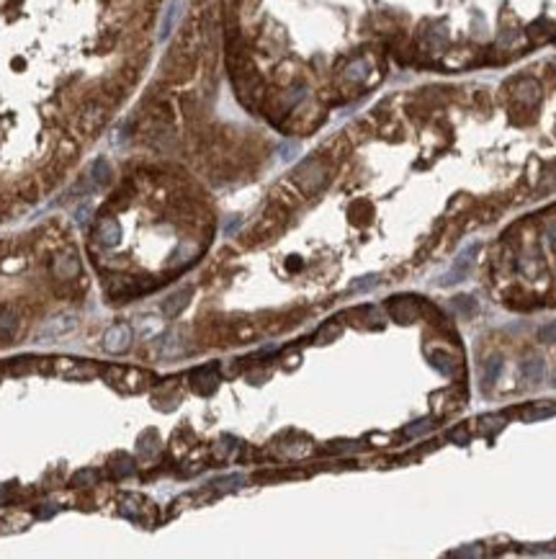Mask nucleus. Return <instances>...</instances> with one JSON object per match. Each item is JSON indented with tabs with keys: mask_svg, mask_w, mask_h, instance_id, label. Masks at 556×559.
<instances>
[{
	"mask_svg": "<svg viewBox=\"0 0 556 559\" xmlns=\"http://www.w3.org/2000/svg\"><path fill=\"white\" fill-rule=\"evenodd\" d=\"M327 162L322 158H312V160H304L299 168L294 170V183L302 188L304 194H314L320 191L325 183H327Z\"/></svg>",
	"mask_w": 556,
	"mask_h": 559,
	"instance_id": "f257e3e1",
	"label": "nucleus"
},
{
	"mask_svg": "<svg viewBox=\"0 0 556 559\" xmlns=\"http://www.w3.org/2000/svg\"><path fill=\"white\" fill-rule=\"evenodd\" d=\"M77 314L75 312H59L54 317L44 322L42 328L36 330V340L39 343H52V340L62 338V335H70L72 330H77Z\"/></svg>",
	"mask_w": 556,
	"mask_h": 559,
	"instance_id": "f03ea898",
	"label": "nucleus"
},
{
	"mask_svg": "<svg viewBox=\"0 0 556 559\" xmlns=\"http://www.w3.org/2000/svg\"><path fill=\"white\" fill-rule=\"evenodd\" d=\"M513 98L518 106L533 109L541 101V83L536 77H518L513 80Z\"/></svg>",
	"mask_w": 556,
	"mask_h": 559,
	"instance_id": "7ed1b4c3",
	"label": "nucleus"
},
{
	"mask_svg": "<svg viewBox=\"0 0 556 559\" xmlns=\"http://www.w3.org/2000/svg\"><path fill=\"white\" fill-rule=\"evenodd\" d=\"M479 253V245H472V247H466L458 258H456V263H454V268L440 279V284L443 286H451V284H458V281H463L469 273H472V266H474V255Z\"/></svg>",
	"mask_w": 556,
	"mask_h": 559,
	"instance_id": "20e7f679",
	"label": "nucleus"
},
{
	"mask_svg": "<svg viewBox=\"0 0 556 559\" xmlns=\"http://www.w3.org/2000/svg\"><path fill=\"white\" fill-rule=\"evenodd\" d=\"M129 346H132V328L124 325V322L109 328L106 335H103V348L109 353H124V351H129Z\"/></svg>",
	"mask_w": 556,
	"mask_h": 559,
	"instance_id": "39448f33",
	"label": "nucleus"
},
{
	"mask_svg": "<svg viewBox=\"0 0 556 559\" xmlns=\"http://www.w3.org/2000/svg\"><path fill=\"white\" fill-rule=\"evenodd\" d=\"M118 235H121V227H118V222L111 220V217H103V220L98 222V227H95V240H98V245H103V247L116 245Z\"/></svg>",
	"mask_w": 556,
	"mask_h": 559,
	"instance_id": "423d86ee",
	"label": "nucleus"
},
{
	"mask_svg": "<svg viewBox=\"0 0 556 559\" xmlns=\"http://www.w3.org/2000/svg\"><path fill=\"white\" fill-rule=\"evenodd\" d=\"M520 374L523 379L528 381V384H539L543 379V374H546V364H543V358H525L520 364Z\"/></svg>",
	"mask_w": 556,
	"mask_h": 559,
	"instance_id": "0eeeda50",
	"label": "nucleus"
},
{
	"mask_svg": "<svg viewBox=\"0 0 556 559\" xmlns=\"http://www.w3.org/2000/svg\"><path fill=\"white\" fill-rule=\"evenodd\" d=\"M191 294H194L191 289H180V291H176L173 297H168L165 302H162V314H165V317H176V314H180V309L188 305Z\"/></svg>",
	"mask_w": 556,
	"mask_h": 559,
	"instance_id": "6e6552de",
	"label": "nucleus"
},
{
	"mask_svg": "<svg viewBox=\"0 0 556 559\" xmlns=\"http://www.w3.org/2000/svg\"><path fill=\"white\" fill-rule=\"evenodd\" d=\"M554 31H556V26L551 24V21H546V18L533 21V24L528 26V36H531L533 42H551Z\"/></svg>",
	"mask_w": 556,
	"mask_h": 559,
	"instance_id": "1a4fd4ad",
	"label": "nucleus"
},
{
	"mask_svg": "<svg viewBox=\"0 0 556 559\" xmlns=\"http://www.w3.org/2000/svg\"><path fill=\"white\" fill-rule=\"evenodd\" d=\"M54 271H57L59 279H72V276L80 271V263H77L75 255H57Z\"/></svg>",
	"mask_w": 556,
	"mask_h": 559,
	"instance_id": "9d476101",
	"label": "nucleus"
},
{
	"mask_svg": "<svg viewBox=\"0 0 556 559\" xmlns=\"http://www.w3.org/2000/svg\"><path fill=\"white\" fill-rule=\"evenodd\" d=\"M16 325H18L16 309L10 305L0 307V335H3V338H10V335L16 332Z\"/></svg>",
	"mask_w": 556,
	"mask_h": 559,
	"instance_id": "9b49d317",
	"label": "nucleus"
},
{
	"mask_svg": "<svg viewBox=\"0 0 556 559\" xmlns=\"http://www.w3.org/2000/svg\"><path fill=\"white\" fill-rule=\"evenodd\" d=\"M389 309H392V314H394V320H399V322H412L415 314H417L415 302H410V299H396V302L389 305Z\"/></svg>",
	"mask_w": 556,
	"mask_h": 559,
	"instance_id": "f8f14e48",
	"label": "nucleus"
},
{
	"mask_svg": "<svg viewBox=\"0 0 556 559\" xmlns=\"http://www.w3.org/2000/svg\"><path fill=\"white\" fill-rule=\"evenodd\" d=\"M217 374L209 372V369H201V372L194 374V390L201 392V395H209V392L217 390Z\"/></svg>",
	"mask_w": 556,
	"mask_h": 559,
	"instance_id": "ddd939ff",
	"label": "nucleus"
},
{
	"mask_svg": "<svg viewBox=\"0 0 556 559\" xmlns=\"http://www.w3.org/2000/svg\"><path fill=\"white\" fill-rule=\"evenodd\" d=\"M500 372H502V358L489 356L487 361H484V376H481V387H484V390H489V387L497 381Z\"/></svg>",
	"mask_w": 556,
	"mask_h": 559,
	"instance_id": "4468645a",
	"label": "nucleus"
},
{
	"mask_svg": "<svg viewBox=\"0 0 556 559\" xmlns=\"http://www.w3.org/2000/svg\"><path fill=\"white\" fill-rule=\"evenodd\" d=\"M160 356H180L183 353V343H180V335L178 332H168L165 338L160 340Z\"/></svg>",
	"mask_w": 556,
	"mask_h": 559,
	"instance_id": "2eb2a0df",
	"label": "nucleus"
},
{
	"mask_svg": "<svg viewBox=\"0 0 556 559\" xmlns=\"http://www.w3.org/2000/svg\"><path fill=\"white\" fill-rule=\"evenodd\" d=\"M137 332H139L142 340L157 335V332H160V320H157V317H142V320L137 322Z\"/></svg>",
	"mask_w": 556,
	"mask_h": 559,
	"instance_id": "dca6fc26",
	"label": "nucleus"
},
{
	"mask_svg": "<svg viewBox=\"0 0 556 559\" xmlns=\"http://www.w3.org/2000/svg\"><path fill=\"white\" fill-rule=\"evenodd\" d=\"M430 358H433V366H435L440 374H454V356H451V353H446V351H435Z\"/></svg>",
	"mask_w": 556,
	"mask_h": 559,
	"instance_id": "f3484780",
	"label": "nucleus"
},
{
	"mask_svg": "<svg viewBox=\"0 0 556 559\" xmlns=\"http://www.w3.org/2000/svg\"><path fill=\"white\" fill-rule=\"evenodd\" d=\"M196 255V247H188V245H180L173 253V258H170V266H180V263H191Z\"/></svg>",
	"mask_w": 556,
	"mask_h": 559,
	"instance_id": "a211bd4d",
	"label": "nucleus"
},
{
	"mask_svg": "<svg viewBox=\"0 0 556 559\" xmlns=\"http://www.w3.org/2000/svg\"><path fill=\"white\" fill-rule=\"evenodd\" d=\"M340 330H343V328H340L337 322H327V325L320 328V332H317V343H330L332 338L340 335Z\"/></svg>",
	"mask_w": 556,
	"mask_h": 559,
	"instance_id": "6ab92c4d",
	"label": "nucleus"
},
{
	"mask_svg": "<svg viewBox=\"0 0 556 559\" xmlns=\"http://www.w3.org/2000/svg\"><path fill=\"white\" fill-rule=\"evenodd\" d=\"M539 340L541 343H556V320L539 328Z\"/></svg>",
	"mask_w": 556,
	"mask_h": 559,
	"instance_id": "aec40b11",
	"label": "nucleus"
},
{
	"mask_svg": "<svg viewBox=\"0 0 556 559\" xmlns=\"http://www.w3.org/2000/svg\"><path fill=\"white\" fill-rule=\"evenodd\" d=\"M454 307L458 309V312H463V314L477 312V305L472 302V297H458V299H454Z\"/></svg>",
	"mask_w": 556,
	"mask_h": 559,
	"instance_id": "412c9836",
	"label": "nucleus"
},
{
	"mask_svg": "<svg viewBox=\"0 0 556 559\" xmlns=\"http://www.w3.org/2000/svg\"><path fill=\"white\" fill-rule=\"evenodd\" d=\"M554 413H556L554 407H541V410H533V413H528L525 418H528V420H539V418H551Z\"/></svg>",
	"mask_w": 556,
	"mask_h": 559,
	"instance_id": "4be33fe9",
	"label": "nucleus"
},
{
	"mask_svg": "<svg viewBox=\"0 0 556 559\" xmlns=\"http://www.w3.org/2000/svg\"><path fill=\"white\" fill-rule=\"evenodd\" d=\"M448 438L456 441V443H466V441H469V433L463 431V428H454V431L448 433Z\"/></svg>",
	"mask_w": 556,
	"mask_h": 559,
	"instance_id": "5701e85b",
	"label": "nucleus"
},
{
	"mask_svg": "<svg viewBox=\"0 0 556 559\" xmlns=\"http://www.w3.org/2000/svg\"><path fill=\"white\" fill-rule=\"evenodd\" d=\"M425 431H430V423L428 420H420V425H410L407 428V436H420V433H425Z\"/></svg>",
	"mask_w": 556,
	"mask_h": 559,
	"instance_id": "b1692460",
	"label": "nucleus"
},
{
	"mask_svg": "<svg viewBox=\"0 0 556 559\" xmlns=\"http://www.w3.org/2000/svg\"><path fill=\"white\" fill-rule=\"evenodd\" d=\"M369 286H376V279H373V276H369L366 281H358V284H353V289H369Z\"/></svg>",
	"mask_w": 556,
	"mask_h": 559,
	"instance_id": "393cba45",
	"label": "nucleus"
},
{
	"mask_svg": "<svg viewBox=\"0 0 556 559\" xmlns=\"http://www.w3.org/2000/svg\"><path fill=\"white\" fill-rule=\"evenodd\" d=\"M474 554H481L479 549H458L454 551V557H474Z\"/></svg>",
	"mask_w": 556,
	"mask_h": 559,
	"instance_id": "a878e982",
	"label": "nucleus"
},
{
	"mask_svg": "<svg viewBox=\"0 0 556 559\" xmlns=\"http://www.w3.org/2000/svg\"><path fill=\"white\" fill-rule=\"evenodd\" d=\"M546 238H548V243H551V247H556V227H551L546 232Z\"/></svg>",
	"mask_w": 556,
	"mask_h": 559,
	"instance_id": "bb28decb",
	"label": "nucleus"
},
{
	"mask_svg": "<svg viewBox=\"0 0 556 559\" xmlns=\"http://www.w3.org/2000/svg\"><path fill=\"white\" fill-rule=\"evenodd\" d=\"M554 384H556V372H554Z\"/></svg>",
	"mask_w": 556,
	"mask_h": 559,
	"instance_id": "cd10ccee",
	"label": "nucleus"
}]
</instances>
